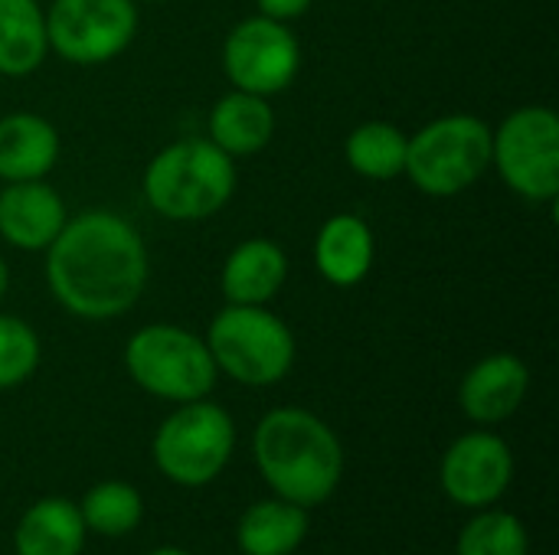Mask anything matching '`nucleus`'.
Returning a JSON list of instances; mask_svg holds the SVG:
<instances>
[{
  "label": "nucleus",
  "mask_w": 559,
  "mask_h": 555,
  "mask_svg": "<svg viewBox=\"0 0 559 555\" xmlns=\"http://www.w3.org/2000/svg\"><path fill=\"white\" fill-rule=\"evenodd\" d=\"M52 298L75 317L108 321L131 311L147 285V252L134 226L108 209L66 219L46 249Z\"/></svg>",
  "instance_id": "obj_1"
},
{
  "label": "nucleus",
  "mask_w": 559,
  "mask_h": 555,
  "mask_svg": "<svg viewBox=\"0 0 559 555\" xmlns=\"http://www.w3.org/2000/svg\"><path fill=\"white\" fill-rule=\"evenodd\" d=\"M255 461L278 497L298 507L324 504L344 474L341 442L305 409H275L259 422Z\"/></svg>",
  "instance_id": "obj_2"
},
{
  "label": "nucleus",
  "mask_w": 559,
  "mask_h": 555,
  "mask_svg": "<svg viewBox=\"0 0 559 555\" xmlns=\"http://www.w3.org/2000/svg\"><path fill=\"white\" fill-rule=\"evenodd\" d=\"M236 190V164L213 141L187 137L164 147L144 170V196L174 222L216 216Z\"/></svg>",
  "instance_id": "obj_3"
},
{
  "label": "nucleus",
  "mask_w": 559,
  "mask_h": 555,
  "mask_svg": "<svg viewBox=\"0 0 559 555\" xmlns=\"http://www.w3.org/2000/svg\"><path fill=\"white\" fill-rule=\"evenodd\" d=\"M491 167V128L475 114H449L406 141V170L416 190L455 196Z\"/></svg>",
  "instance_id": "obj_4"
},
{
  "label": "nucleus",
  "mask_w": 559,
  "mask_h": 555,
  "mask_svg": "<svg viewBox=\"0 0 559 555\" xmlns=\"http://www.w3.org/2000/svg\"><path fill=\"white\" fill-rule=\"evenodd\" d=\"M216 370L246 386H272L295 363V337L285 321L262 304H229L216 314L206 337Z\"/></svg>",
  "instance_id": "obj_5"
},
{
  "label": "nucleus",
  "mask_w": 559,
  "mask_h": 555,
  "mask_svg": "<svg viewBox=\"0 0 559 555\" xmlns=\"http://www.w3.org/2000/svg\"><path fill=\"white\" fill-rule=\"evenodd\" d=\"M124 366L141 389L170 402H197L216 383L210 347L190 330L167 324L138 330L124 347Z\"/></svg>",
  "instance_id": "obj_6"
},
{
  "label": "nucleus",
  "mask_w": 559,
  "mask_h": 555,
  "mask_svg": "<svg viewBox=\"0 0 559 555\" xmlns=\"http://www.w3.org/2000/svg\"><path fill=\"white\" fill-rule=\"evenodd\" d=\"M233 445V419L219 406L197 399L160 425L154 438V461L170 481L183 487H200L226 468Z\"/></svg>",
  "instance_id": "obj_7"
},
{
  "label": "nucleus",
  "mask_w": 559,
  "mask_h": 555,
  "mask_svg": "<svg viewBox=\"0 0 559 555\" xmlns=\"http://www.w3.org/2000/svg\"><path fill=\"white\" fill-rule=\"evenodd\" d=\"M491 164L508 186L534 203L559 196V118L550 108H518L491 131Z\"/></svg>",
  "instance_id": "obj_8"
},
{
  "label": "nucleus",
  "mask_w": 559,
  "mask_h": 555,
  "mask_svg": "<svg viewBox=\"0 0 559 555\" xmlns=\"http://www.w3.org/2000/svg\"><path fill=\"white\" fill-rule=\"evenodd\" d=\"M134 33V0H52L46 13L49 46L75 65H98L121 56Z\"/></svg>",
  "instance_id": "obj_9"
},
{
  "label": "nucleus",
  "mask_w": 559,
  "mask_h": 555,
  "mask_svg": "<svg viewBox=\"0 0 559 555\" xmlns=\"http://www.w3.org/2000/svg\"><path fill=\"white\" fill-rule=\"evenodd\" d=\"M301 65L295 33L272 16H252L233 26L223 49V69L239 92L275 95L285 92Z\"/></svg>",
  "instance_id": "obj_10"
},
{
  "label": "nucleus",
  "mask_w": 559,
  "mask_h": 555,
  "mask_svg": "<svg viewBox=\"0 0 559 555\" xmlns=\"http://www.w3.org/2000/svg\"><path fill=\"white\" fill-rule=\"evenodd\" d=\"M514 478L511 448L498 435H465L442 461V487L462 507H485L498 500Z\"/></svg>",
  "instance_id": "obj_11"
},
{
  "label": "nucleus",
  "mask_w": 559,
  "mask_h": 555,
  "mask_svg": "<svg viewBox=\"0 0 559 555\" xmlns=\"http://www.w3.org/2000/svg\"><path fill=\"white\" fill-rule=\"evenodd\" d=\"M66 226V206L43 180H20L0 193V236L23 252L49 249Z\"/></svg>",
  "instance_id": "obj_12"
},
{
  "label": "nucleus",
  "mask_w": 559,
  "mask_h": 555,
  "mask_svg": "<svg viewBox=\"0 0 559 555\" xmlns=\"http://www.w3.org/2000/svg\"><path fill=\"white\" fill-rule=\"evenodd\" d=\"M527 386H531V373L524 360H518L514 353H495L478 366H472V373L462 379L459 399L468 419L491 425L518 412V406L527 396Z\"/></svg>",
  "instance_id": "obj_13"
},
{
  "label": "nucleus",
  "mask_w": 559,
  "mask_h": 555,
  "mask_svg": "<svg viewBox=\"0 0 559 555\" xmlns=\"http://www.w3.org/2000/svg\"><path fill=\"white\" fill-rule=\"evenodd\" d=\"M59 157L56 128L29 111L0 118V180H43Z\"/></svg>",
  "instance_id": "obj_14"
},
{
  "label": "nucleus",
  "mask_w": 559,
  "mask_h": 555,
  "mask_svg": "<svg viewBox=\"0 0 559 555\" xmlns=\"http://www.w3.org/2000/svg\"><path fill=\"white\" fill-rule=\"evenodd\" d=\"M314 265L337 288L360 285L370 275V265H373V232H370V226L354 213L331 216L318 232Z\"/></svg>",
  "instance_id": "obj_15"
},
{
  "label": "nucleus",
  "mask_w": 559,
  "mask_h": 555,
  "mask_svg": "<svg viewBox=\"0 0 559 555\" xmlns=\"http://www.w3.org/2000/svg\"><path fill=\"white\" fill-rule=\"evenodd\" d=\"M285 275H288V258L275 242L246 239L226 258L219 281L229 304H265L282 291Z\"/></svg>",
  "instance_id": "obj_16"
},
{
  "label": "nucleus",
  "mask_w": 559,
  "mask_h": 555,
  "mask_svg": "<svg viewBox=\"0 0 559 555\" xmlns=\"http://www.w3.org/2000/svg\"><path fill=\"white\" fill-rule=\"evenodd\" d=\"M275 134V114L262 95L233 92L219 98L210 111V141L229 157L259 154Z\"/></svg>",
  "instance_id": "obj_17"
},
{
  "label": "nucleus",
  "mask_w": 559,
  "mask_h": 555,
  "mask_svg": "<svg viewBox=\"0 0 559 555\" xmlns=\"http://www.w3.org/2000/svg\"><path fill=\"white\" fill-rule=\"evenodd\" d=\"M85 520L69 500L49 497L29 507L16 527V555H79Z\"/></svg>",
  "instance_id": "obj_18"
},
{
  "label": "nucleus",
  "mask_w": 559,
  "mask_h": 555,
  "mask_svg": "<svg viewBox=\"0 0 559 555\" xmlns=\"http://www.w3.org/2000/svg\"><path fill=\"white\" fill-rule=\"evenodd\" d=\"M46 49V16L36 0H0V75H29Z\"/></svg>",
  "instance_id": "obj_19"
},
{
  "label": "nucleus",
  "mask_w": 559,
  "mask_h": 555,
  "mask_svg": "<svg viewBox=\"0 0 559 555\" xmlns=\"http://www.w3.org/2000/svg\"><path fill=\"white\" fill-rule=\"evenodd\" d=\"M308 533L305 507L288 500L255 504L239 523V550L246 555H292Z\"/></svg>",
  "instance_id": "obj_20"
},
{
  "label": "nucleus",
  "mask_w": 559,
  "mask_h": 555,
  "mask_svg": "<svg viewBox=\"0 0 559 555\" xmlns=\"http://www.w3.org/2000/svg\"><path fill=\"white\" fill-rule=\"evenodd\" d=\"M406 141L396 124L367 121L347 137V164L367 180H393L406 170Z\"/></svg>",
  "instance_id": "obj_21"
},
{
  "label": "nucleus",
  "mask_w": 559,
  "mask_h": 555,
  "mask_svg": "<svg viewBox=\"0 0 559 555\" xmlns=\"http://www.w3.org/2000/svg\"><path fill=\"white\" fill-rule=\"evenodd\" d=\"M79 514H82L88 530H95L102 536H124L141 523L144 504L131 484L108 481V484H98L95 491L85 494Z\"/></svg>",
  "instance_id": "obj_22"
},
{
  "label": "nucleus",
  "mask_w": 559,
  "mask_h": 555,
  "mask_svg": "<svg viewBox=\"0 0 559 555\" xmlns=\"http://www.w3.org/2000/svg\"><path fill=\"white\" fill-rule=\"evenodd\" d=\"M459 555H527V530L511 514H481L462 530Z\"/></svg>",
  "instance_id": "obj_23"
},
{
  "label": "nucleus",
  "mask_w": 559,
  "mask_h": 555,
  "mask_svg": "<svg viewBox=\"0 0 559 555\" xmlns=\"http://www.w3.org/2000/svg\"><path fill=\"white\" fill-rule=\"evenodd\" d=\"M39 363L36 330L10 314H0V389H13L33 376Z\"/></svg>",
  "instance_id": "obj_24"
},
{
  "label": "nucleus",
  "mask_w": 559,
  "mask_h": 555,
  "mask_svg": "<svg viewBox=\"0 0 559 555\" xmlns=\"http://www.w3.org/2000/svg\"><path fill=\"white\" fill-rule=\"evenodd\" d=\"M259 3V10H262V16H272V20H295V16H301L314 0H255Z\"/></svg>",
  "instance_id": "obj_25"
},
{
  "label": "nucleus",
  "mask_w": 559,
  "mask_h": 555,
  "mask_svg": "<svg viewBox=\"0 0 559 555\" xmlns=\"http://www.w3.org/2000/svg\"><path fill=\"white\" fill-rule=\"evenodd\" d=\"M7 285H10V272H7V265H3V258H0V298H3V291H7Z\"/></svg>",
  "instance_id": "obj_26"
},
{
  "label": "nucleus",
  "mask_w": 559,
  "mask_h": 555,
  "mask_svg": "<svg viewBox=\"0 0 559 555\" xmlns=\"http://www.w3.org/2000/svg\"><path fill=\"white\" fill-rule=\"evenodd\" d=\"M151 555H190V553H183V550H157V553H151Z\"/></svg>",
  "instance_id": "obj_27"
},
{
  "label": "nucleus",
  "mask_w": 559,
  "mask_h": 555,
  "mask_svg": "<svg viewBox=\"0 0 559 555\" xmlns=\"http://www.w3.org/2000/svg\"><path fill=\"white\" fill-rule=\"evenodd\" d=\"M134 3H160V0H134Z\"/></svg>",
  "instance_id": "obj_28"
}]
</instances>
